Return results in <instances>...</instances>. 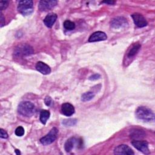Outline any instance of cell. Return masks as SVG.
<instances>
[{
    "instance_id": "11",
    "label": "cell",
    "mask_w": 155,
    "mask_h": 155,
    "mask_svg": "<svg viewBox=\"0 0 155 155\" xmlns=\"http://www.w3.org/2000/svg\"><path fill=\"white\" fill-rule=\"evenodd\" d=\"M107 39V35L101 31H97L93 33L89 38L88 41L89 42H97L101 41H105Z\"/></svg>"
},
{
    "instance_id": "20",
    "label": "cell",
    "mask_w": 155,
    "mask_h": 155,
    "mask_svg": "<svg viewBox=\"0 0 155 155\" xmlns=\"http://www.w3.org/2000/svg\"><path fill=\"white\" fill-rule=\"evenodd\" d=\"M77 119H67L62 120V124L66 127H71L74 126L77 123Z\"/></svg>"
},
{
    "instance_id": "27",
    "label": "cell",
    "mask_w": 155,
    "mask_h": 155,
    "mask_svg": "<svg viewBox=\"0 0 155 155\" xmlns=\"http://www.w3.org/2000/svg\"><path fill=\"white\" fill-rule=\"evenodd\" d=\"M100 77H101L100 74H93V75H92L91 76H90V78H89V79H90V80H96V79H99Z\"/></svg>"
},
{
    "instance_id": "16",
    "label": "cell",
    "mask_w": 155,
    "mask_h": 155,
    "mask_svg": "<svg viewBox=\"0 0 155 155\" xmlns=\"http://www.w3.org/2000/svg\"><path fill=\"white\" fill-rule=\"evenodd\" d=\"M140 47H141L140 44L138 43L134 44L127 53V58L129 59L134 58L139 51Z\"/></svg>"
},
{
    "instance_id": "28",
    "label": "cell",
    "mask_w": 155,
    "mask_h": 155,
    "mask_svg": "<svg viewBox=\"0 0 155 155\" xmlns=\"http://www.w3.org/2000/svg\"><path fill=\"white\" fill-rule=\"evenodd\" d=\"M102 2H104V3H106V4H114L115 3V2L114 1H103Z\"/></svg>"
},
{
    "instance_id": "4",
    "label": "cell",
    "mask_w": 155,
    "mask_h": 155,
    "mask_svg": "<svg viewBox=\"0 0 155 155\" xmlns=\"http://www.w3.org/2000/svg\"><path fill=\"white\" fill-rule=\"evenodd\" d=\"M33 53L34 50L33 48L28 44L20 45L18 46L14 51V54L16 56H28L33 54Z\"/></svg>"
},
{
    "instance_id": "10",
    "label": "cell",
    "mask_w": 155,
    "mask_h": 155,
    "mask_svg": "<svg viewBox=\"0 0 155 155\" xmlns=\"http://www.w3.org/2000/svg\"><path fill=\"white\" fill-rule=\"evenodd\" d=\"M131 17L135 25L138 27H143L147 26V21L141 14L135 13L131 15Z\"/></svg>"
},
{
    "instance_id": "14",
    "label": "cell",
    "mask_w": 155,
    "mask_h": 155,
    "mask_svg": "<svg viewBox=\"0 0 155 155\" xmlns=\"http://www.w3.org/2000/svg\"><path fill=\"white\" fill-rule=\"evenodd\" d=\"M61 111L63 114L67 116H70L74 114V108L70 103H64L61 106Z\"/></svg>"
},
{
    "instance_id": "13",
    "label": "cell",
    "mask_w": 155,
    "mask_h": 155,
    "mask_svg": "<svg viewBox=\"0 0 155 155\" xmlns=\"http://www.w3.org/2000/svg\"><path fill=\"white\" fill-rule=\"evenodd\" d=\"M57 15L54 13H50L48 14L44 19V24L48 28L52 27L54 22L57 19Z\"/></svg>"
},
{
    "instance_id": "24",
    "label": "cell",
    "mask_w": 155,
    "mask_h": 155,
    "mask_svg": "<svg viewBox=\"0 0 155 155\" xmlns=\"http://www.w3.org/2000/svg\"><path fill=\"white\" fill-rule=\"evenodd\" d=\"M0 137L1 138H7L8 137V134L7 133V132L3 130L2 128L0 129Z\"/></svg>"
},
{
    "instance_id": "25",
    "label": "cell",
    "mask_w": 155,
    "mask_h": 155,
    "mask_svg": "<svg viewBox=\"0 0 155 155\" xmlns=\"http://www.w3.org/2000/svg\"><path fill=\"white\" fill-rule=\"evenodd\" d=\"M44 101H45V104L47 106H50V105H51V102H52V99H51V98L50 96H46V97L45 98Z\"/></svg>"
},
{
    "instance_id": "19",
    "label": "cell",
    "mask_w": 155,
    "mask_h": 155,
    "mask_svg": "<svg viewBox=\"0 0 155 155\" xmlns=\"http://www.w3.org/2000/svg\"><path fill=\"white\" fill-rule=\"evenodd\" d=\"M94 93L93 91H88L82 94L81 97V100L84 102L88 101L92 99L94 97Z\"/></svg>"
},
{
    "instance_id": "15",
    "label": "cell",
    "mask_w": 155,
    "mask_h": 155,
    "mask_svg": "<svg viewBox=\"0 0 155 155\" xmlns=\"http://www.w3.org/2000/svg\"><path fill=\"white\" fill-rule=\"evenodd\" d=\"M36 68L38 71L43 74H48L51 72V69L50 67L47 64L41 61H39L37 62L36 65Z\"/></svg>"
},
{
    "instance_id": "22",
    "label": "cell",
    "mask_w": 155,
    "mask_h": 155,
    "mask_svg": "<svg viewBox=\"0 0 155 155\" xmlns=\"http://www.w3.org/2000/svg\"><path fill=\"white\" fill-rule=\"evenodd\" d=\"M15 134L18 136H22L24 134V129L22 127L19 126L15 130Z\"/></svg>"
},
{
    "instance_id": "7",
    "label": "cell",
    "mask_w": 155,
    "mask_h": 155,
    "mask_svg": "<svg viewBox=\"0 0 155 155\" xmlns=\"http://www.w3.org/2000/svg\"><path fill=\"white\" fill-rule=\"evenodd\" d=\"M57 1L54 0H42L40 1L38 5V8L40 11H48L52 9L57 4Z\"/></svg>"
},
{
    "instance_id": "29",
    "label": "cell",
    "mask_w": 155,
    "mask_h": 155,
    "mask_svg": "<svg viewBox=\"0 0 155 155\" xmlns=\"http://www.w3.org/2000/svg\"><path fill=\"white\" fill-rule=\"evenodd\" d=\"M15 153H16V154H21L19 150H15Z\"/></svg>"
},
{
    "instance_id": "3",
    "label": "cell",
    "mask_w": 155,
    "mask_h": 155,
    "mask_svg": "<svg viewBox=\"0 0 155 155\" xmlns=\"http://www.w3.org/2000/svg\"><path fill=\"white\" fill-rule=\"evenodd\" d=\"M18 10L24 16L30 15L33 11V3L31 0L19 1L18 5Z\"/></svg>"
},
{
    "instance_id": "1",
    "label": "cell",
    "mask_w": 155,
    "mask_h": 155,
    "mask_svg": "<svg viewBox=\"0 0 155 155\" xmlns=\"http://www.w3.org/2000/svg\"><path fill=\"white\" fill-rule=\"evenodd\" d=\"M136 117L143 121H153L154 120V114L153 111L144 106L139 107L136 111Z\"/></svg>"
},
{
    "instance_id": "21",
    "label": "cell",
    "mask_w": 155,
    "mask_h": 155,
    "mask_svg": "<svg viewBox=\"0 0 155 155\" xmlns=\"http://www.w3.org/2000/svg\"><path fill=\"white\" fill-rule=\"evenodd\" d=\"M64 27L67 30H72L75 28V24L69 20H66L64 22Z\"/></svg>"
},
{
    "instance_id": "6",
    "label": "cell",
    "mask_w": 155,
    "mask_h": 155,
    "mask_svg": "<svg viewBox=\"0 0 155 155\" xmlns=\"http://www.w3.org/2000/svg\"><path fill=\"white\" fill-rule=\"evenodd\" d=\"M132 145L139 150L140 151L142 152L144 154H149L150 151L148 148V143L145 140H134L131 142Z\"/></svg>"
},
{
    "instance_id": "23",
    "label": "cell",
    "mask_w": 155,
    "mask_h": 155,
    "mask_svg": "<svg viewBox=\"0 0 155 155\" xmlns=\"http://www.w3.org/2000/svg\"><path fill=\"white\" fill-rule=\"evenodd\" d=\"M8 5V1H1L0 2V9L1 11L5 10Z\"/></svg>"
},
{
    "instance_id": "17",
    "label": "cell",
    "mask_w": 155,
    "mask_h": 155,
    "mask_svg": "<svg viewBox=\"0 0 155 155\" xmlns=\"http://www.w3.org/2000/svg\"><path fill=\"white\" fill-rule=\"evenodd\" d=\"M145 136V134L143 130L139 129H135L131 131L130 137L134 140H138L142 139Z\"/></svg>"
},
{
    "instance_id": "2",
    "label": "cell",
    "mask_w": 155,
    "mask_h": 155,
    "mask_svg": "<svg viewBox=\"0 0 155 155\" xmlns=\"http://www.w3.org/2000/svg\"><path fill=\"white\" fill-rule=\"evenodd\" d=\"M18 111L20 114L24 116L30 117L35 112V106L29 101H22L19 104Z\"/></svg>"
},
{
    "instance_id": "18",
    "label": "cell",
    "mask_w": 155,
    "mask_h": 155,
    "mask_svg": "<svg viewBox=\"0 0 155 155\" xmlns=\"http://www.w3.org/2000/svg\"><path fill=\"white\" fill-rule=\"evenodd\" d=\"M50 113L48 110H43L40 113V120L43 124H45L47 120L50 117Z\"/></svg>"
},
{
    "instance_id": "26",
    "label": "cell",
    "mask_w": 155,
    "mask_h": 155,
    "mask_svg": "<svg viewBox=\"0 0 155 155\" xmlns=\"http://www.w3.org/2000/svg\"><path fill=\"white\" fill-rule=\"evenodd\" d=\"M0 19H1V25H0V26H1V27H2L5 25V18L3 16V14L1 12V18Z\"/></svg>"
},
{
    "instance_id": "8",
    "label": "cell",
    "mask_w": 155,
    "mask_h": 155,
    "mask_svg": "<svg viewBox=\"0 0 155 155\" xmlns=\"http://www.w3.org/2000/svg\"><path fill=\"white\" fill-rule=\"evenodd\" d=\"M128 25V21L126 18L121 16L116 17L111 21V27L113 28H120Z\"/></svg>"
},
{
    "instance_id": "12",
    "label": "cell",
    "mask_w": 155,
    "mask_h": 155,
    "mask_svg": "<svg viewBox=\"0 0 155 155\" xmlns=\"http://www.w3.org/2000/svg\"><path fill=\"white\" fill-rule=\"evenodd\" d=\"M76 143H79L82 145L81 140H79V139H76V137H70L69 138L66 142L65 143V145H64V148H65V150L67 152H70L71 151L73 148L74 147V145Z\"/></svg>"
},
{
    "instance_id": "5",
    "label": "cell",
    "mask_w": 155,
    "mask_h": 155,
    "mask_svg": "<svg viewBox=\"0 0 155 155\" xmlns=\"http://www.w3.org/2000/svg\"><path fill=\"white\" fill-rule=\"evenodd\" d=\"M58 134V130L56 128L54 127L50 131V132L47 134H46L45 136L42 137L40 139V142L44 145H49L53 143L57 139Z\"/></svg>"
},
{
    "instance_id": "9",
    "label": "cell",
    "mask_w": 155,
    "mask_h": 155,
    "mask_svg": "<svg viewBox=\"0 0 155 155\" xmlns=\"http://www.w3.org/2000/svg\"><path fill=\"white\" fill-rule=\"evenodd\" d=\"M115 154H124V155H132L134 152L132 149L127 145L121 144L116 147L114 150Z\"/></svg>"
}]
</instances>
